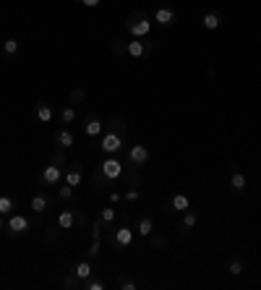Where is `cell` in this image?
<instances>
[{
    "mask_svg": "<svg viewBox=\"0 0 261 290\" xmlns=\"http://www.w3.org/2000/svg\"><path fill=\"white\" fill-rule=\"evenodd\" d=\"M149 162V149L144 147V144H133V147H128V165H133V167H144Z\"/></svg>",
    "mask_w": 261,
    "mask_h": 290,
    "instance_id": "cell-9",
    "label": "cell"
},
{
    "mask_svg": "<svg viewBox=\"0 0 261 290\" xmlns=\"http://www.w3.org/2000/svg\"><path fill=\"white\" fill-rule=\"evenodd\" d=\"M196 225H198V215H196V209H186V212H183V220L178 222V230H180L183 235H186V233H191V230H193Z\"/></svg>",
    "mask_w": 261,
    "mask_h": 290,
    "instance_id": "cell-14",
    "label": "cell"
},
{
    "mask_svg": "<svg viewBox=\"0 0 261 290\" xmlns=\"http://www.w3.org/2000/svg\"><path fill=\"white\" fill-rule=\"evenodd\" d=\"M201 24H204V29H217L222 24V16L220 13H206V16L201 19Z\"/></svg>",
    "mask_w": 261,
    "mask_h": 290,
    "instance_id": "cell-28",
    "label": "cell"
},
{
    "mask_svg": "<svg viewBox=\"0 0 261 290\" xmlns=\"http://www.w3.org/2000/svg\"><path fill=\"white\" fill-rule=\"evenodd\" d=\"M60 287H63V290H84V280H81L76 272L68 269V274L60 280Z\"/></svg>",
    "mask_w": 261,
    "mask_h": 290,
    "instance_id": "cell-19",
    "label": "cell"
},
{
    "mask_svg": "<svg viewBox=\"0 0 261 290\" xmlns=\"http://www.w3.org/2000/svg\"><path fill=\"white\" fill-rule=\"evenodd\" d=\"M6 230L11 235H24L32 230V220H29L26 215H19V212H11L8 220H6Z\"/></svg>",
    "mask_w": 261,
    "mask_h": 290,
    "instance_id": "cell-3",
    "label": "cell"
},
{
    "mask_svg": "<svg viewBox=\"0 0 261 290\" xmlns=\"http://www.w3.org/2000/svg\"><path fill=\"white\" fill-rule=\"evenodd\" d=\"M120 178H126V186L128 188H139L141 183H144V178H141V173H139V167H123V175Z\"/></svg>",
    "mask_w": 261,
    "mask_h": 290,
    "instance_id": "cell-16",
    "label": "cell"
},
{
    "mask_svg": "<svg viewBox=\"0 0 261 290\" xmlns=\"http://www.w3.org/2000/svg\"><path fill=\"white\" fill-rule=\"evenodd\" d=\"M58 225L63 227V230H71V227H76V215H73V209H63L58 215Z\"/></svg>",
    "mask_w": 261,
    "mask_h": 290,
    "instance_id": "cell-24",
    "label": "cell"
},
{
    "mask_svg": "<svg viewBox=\"0 0 261 290\" xmlns=\"http://www.w3.org/2000/svg\"><path fill=\"white\" fill-rule=\"evenodd\" d=\"M53 141H55L58 149H66V152H68V149L73 147V141H76V136H73L71 128H58L55 136H53Z\"/></svg>",
    "mask_w": 261,
    "mask_h": 290,
    "instance_id": "cell-11",
    "label": "cell"
},
{
    "mask_svg": "<svg viewBox=\"0 0 261 290\" xmlns=\"http://www.w3.org/2000/svg\"><path fill=\"white\" fill-rule=\"evenodd\" d=\"M0 230H6V220H3V215H0Z\"/></svg>",
    "mask_w": 261,
    "mask_h": 290,
    "instance_id": "cell-45",
    "label": "cell"
},
{
    "mask_svg": "<svg viewBox=\"0 0 261 290\" xmlns=\"http://www.w3.org/2000/svg\"><path fill=\"white\" fill-rule=\"evenodd\" d=\"M126 32H128L133 39L149 37V32H151V19H149V13H144V11H131L128 19H126Z\"/></svg>",
    "mask_w": 261,
    "mask_h": 290,
    "instance_id": "cell-1",
    "label": "cell"
},
{
    "mask_svg": "<svg viewBox=\"0 0 261 290\" xmlns=\"http://www.w3.org/2000/svg\"><path fill=\"white\" fill-rule=\"evenodd\" d=\"M110 202H113V204L120 202V194H118V191H110Z\"/></svg>",
    "mask_w": 261,
    "mask_h": 290,
    "instance_id": "cell-44",
    "label": "cell"
},
{
    "mask_svg": "<svg viewBox=\"0 0 261 290\" xmlns=\"http://www.w3.org/2000/svg\"><path fill=\"white\" fill-rule=\"evenodd\" d=\"M110 50H113V55H123V53L128 50V42H123V39H113Z\"/></svg>",
    "mask_w": 261,
    "mask_h": 290,
    "instance_id": "cell-36",
    "label": "cell"
},
{
    "mask_svg": "<svg viewBox=\"0 0 261 290\" xmlns=\"http://www.w3.org/2000/svg\"><path fill=\"white\" fill-rule=\"evenodd\" d=\"M34 118L39 120V123H50V120L55 118L53 105H50V102H44V100H39V102L34 105Z\"/></svg>",
    "mask_w": 261,
    "mask_h": 290,
    "instance_id": "cell-15",
    "label": "cell"
},
{
    "mask_svg": "<svg viewBox=\"0 0 261 290\" xmlns=\"http://www.w3.org/2000/svg\"><path fill=\"white\" fill-rule=\"evenodd\" d=\"M165 209L170 212V215H183L186 209H191V199H188L186 194H175L173 199L165 204Z\"/></svg>",
    "mask_w": 261,
    "mask_h": 290,
    "instance_id": "cell-10",
    "label": "cell"
},
{
    "mask_svg": "<svg viewBox=\"0 0 261 290\" xmlns=\"http://www.w3.org/2000/svg\"><path fill=\"white\" fill-rule=\"evenodd\" d=\"M99 254V238H94V240H91V246H89V251H86V256L91 259V256H97Z\"/></svg>",
    "mask_w": 261,
    "mask_h": 290,
    "instance_id": "cell-40",
    "label": "cell"
},
{
    "mask_svg": "<svg viewBox=\"0 0 261 290\" xmlns=\"http://www.w3.org/2000/svg\"><path fill=\"white\" fill-rule=\"evenodd\" d=\"M99 220H102V225L110 227V225L118 220V212H115V209H110V207H105V209H99Z\"/></svg>",
    "mask_w": 261,
    "mask_h": 290,
    "instance_id": "cell-27",
    "label": "cell"
},
{
    "mask_svg": "<svg viewBox=\"0 0 261 290\" xmlns=\"http://www.w3.org/2000/svg\"><path fill=\"white\" fill-rule=\"evenodd\" d=\"M123 147H126V136H120L115 131H107L102 136V141H99V149L105 152V155H118Z\"/></svg>",
    "mask_w": 261,
    "mask_h": 290,
    "instance_id": "cell-4",
    "label": "cell"
},
{
    "mask_svg": "<svg viewBox=\"0 0 261 290\" xmlns=\"http://www.w3.org/2000/svg\"><path fill=\"white\" fill-rule=\"evenodd\" d=\"M154 21H157L160 26L175 24V11H173V8H157V11H154Z\"/></svg>",
    "mask_w": 261,
    "mask_h": 290,
    "instance_id": "cell-21",
    "label": "cell"
},
{
    "mask_svg": "<svg viewBox=\"0 0 261 290\" xmlns=\"http://www.w3.org/2000/svg\"><path fill=\"white\" fill-rule=\"evenodd\" d=\"M120 290H136V282L133 280H128V277H118V282H115Z\"/></svg>",
    "mask_w": 261,
    "mask_h": 290,
    "instance_id": "cell-38",
    "label": "cell"
},
{
    "mask_svg": "<svg viewBox=\"0 0 261 290\" xmlns=\"http://www.w3.org/2000/svg\"><path fill=\"white\" fill-rule=\"evenodd\" d=\"M42 230H44V240L53 243V240H58V238H60L63 227H60V225H58V220H55V225H42Z\"/></svg>",
    "mask_w": 261,
    "mask_h": 290,
    "instance_id": "cell-25",
    "label": "cell"
},
{
    "mask_svg": "<svg viewBox=\"0 0 261 290\" xmlns=\"http://www.w3.org/2000/svg\"><path fill=\"white\" fill-rule=\"evenodd\" d=\"M126 53L131 58H146L151 53V42H146V37L144 39H133V42H128V50Z\"/></svg>",
    "mask_w": 261,
    "mask_h": 290,
    "instance_id": "cell-12",
    "label": "cell"
},
{
    "mask_svg": "<svg viewBox=\"0 0 261 290\" xmlns=\"http://www.w3.org/2000/svg\"><path fill=\"white\" fill-rule=\"evenodd\" d=\"M81 102H86V91L84 89H73L71 97H68V105H81Z\"/></svg>",
    "mask_w": 261,
    "mask_h": 290,
    "instance_id": "cell-33",
    "label": "cell"
},
{
    "mask_svg": "<svg viewBox=\"0 0 261 290\" xmlns=\"http://www.w3.org/2000/svg\"><path fill=\"white\" fill-rule=\"evenodd\" d=\"M230 188L235 194H245V188H248V180H245V175L238 170V167H233V173H230Z\"/></svg>",
    "mask_w": 261,
    "mask_h": 290,
    "instance_id": "cell-17",
    "label": "cell"
},
{
    "mask_svg": "<svg viewBox=\"0 0 261 290\" xmlns=\"http://www.w3.org/2000/svg\"><path fill=\"white\" fill-rule=\"evenodd\" d=\"M53 207V196L47 191H37L32 196V202H29V209H34V215H44Z\"/></svg>",
    "mask_w": 261,
    "mask_h": 290,
    "instance_id": "cell-8",
    "label": "cell"
},
{
    "mask_svg": "<svg viewBox=\"0 0 261 290\" xmlns=\"http://www.w3.org/2000/svg\"><path fill=\"white\" fill-rule=\"evenodd\" d=\"M91 183H94V191H97V194H102V191L110 188V183H113V180H107V178H105V173H102V167L97 165L94 170H91Z\"/></svg>",
    "mask_w": 261,
    "mask_h": 290,
    "instance_id": "cell-18",
    "label": "cell"
},
{
    "mask_svg": "<svg viewBox=\"0 0 261 290\" xmlns=\"http://www.w3.org/2000/svg\"><path fill=\"white\" fill-rule=\"evenodd\" d=\"M99 167H102V173H105L107 180H118V178L123 175V162H120L118 157H113V155H107V157L99 162Z\"/></svg>",
    "mask_w": 261,
    "mask_h": 290,
    "instance_id": "cell-5",
    "label": "cell"
},
{
    "mask_svg": "<svg viewBox=\"0 0 261 290\" xmlns=\"http://www.w3.org/2000/svg\"><path fill=\"white\" fill-rule=\"evenodd\" d=\"M81 6H86V8H97L99 6V0H79Z\"/></svg>",
    "mask_w": 261,
    "mask_h": 290,
    "instance_id": "cell-42",
    "label": "cell"
},
{
    "mask_svg": "<svg viewBox=\"0 0 261 290\" xmlns=\"http://www.w3.org/2000/svg\"><path fill=\"white\" fill-rule=\"evenodd\" d=\"M105 128L107 131H115L120 136H128V126H126V120H123L120 115H110V120L105 123Z\"/></svg>",
    "mask_w": 261,
    "mask_h": 290,
    "instance_id": "cell-20",
    "label": "cell"
},
{
    "mask_svg": "<svg viewBox=\"0 0 261 290\" xmlns=\"http://www.w3.org/2000/svg\"><path fill=\"white\" fill-rule=\"evenodd\" d=\"M227 272L235 274V277H238V274H243V262H240V259H230V262H227Z\"/></svg>",
    "mask_w": 261,
    "mask_h": 290,
    "instance_id": "cell-35",
    "label": "cell"
},
{
    "mask_svg": "<svg viewBox=\"0 0 261 290\" xmlns=\"http://www.w3.org/2000/svg\"><path fill=\"white\" fill-rule=\"evenodd\" d=\"M102 128H105V123H102V118H99L97 113H89V115L84 118V131H86V136H99Z\"/></svg>",
    "mask_w": 261,
    "mask_h": 290,
    "instance_id": "cell-13",
    "label": "cell"
},
{
    "mask_svg": "<svg viewBox=\"0 0 261 290\" xmlns=\"http://www.w3.org/2000/svg\"><path fill=\"white\" fill-rule=\"evenodd\" d=\"M68 269H71V272H76V274H79L81 280H86V277H91V274H94V269H91V264H89V259H84V262H76V264H71Z\"/></svg>",
    "mask_w": 261,
    "mask_h": 290,
    "instance_id": "cell-23",
    "label": "cell"
},
{
    "mask_svg": "<svg viewBox=\"0 0 261 290\" xmlns=\"http://www.w3.org/2000/svg\"><path fill=\"white\" fill-rule=\"evenodd\" d=\"M136 233H139V235H144V238H149L151 233H154V220H151L149 215L139 217V222H136Z\"/></svg>",
    "mask_w": 261,
    "mask_h": 290,
    "instance_id": "cell-22",
    "label": "cell"
},
{
    "mask_svg": "<svg viewBox=\"0 0 261 290\" xmlns=\"http://www.w3.org/2000/svg\"><path fill=\"white\" fill-rule=\"evenodd\" d=\"M13 209H16V202H13L11 196H0V215L6 217V215H11Z\"/></svg>",
    "mask_w": 261,
    "mask_h": 290,
    "instance_id": "cell-29",
    "label": "cell"
},
{
    "mask_svg": "<svg viewBox=\"0 0 261 290\" xmlns=\"http://www.w3.org/2000/svg\"><path fill=\"white\" fill-rule=\"evenodd\" d=\"M118 220H120V225H123V222H128V212H126V209L118 212Z\"/></svg>",
    "mask_w": 261,
    "mask_h": 290,
    "instance_id": "cell-43",
    "label": "cell"
},
{
    "mask_svg": "<svg viewBox=\"0 0 261 290\" xmlns=\"http://www.w3.org/2000/svg\"><path fill=\"white\" fill-rule=\"evenodd\" d=\"M149 243H151V249H165V246H167V238L160 235V233H151V235H149Z\"/></svg>",
    "mask_w": 261,
    "mask_h": 290,
    "instance_id": "cell-34",
    "label": "cell"
},
{
    "mask_svg": "<svg viewBox=\"0 0 261 290\" xmlns=\"http://www.w3.org/2000/svg\"><path fill=\"white\" fill-rule=\"evenodd\" d=\"M73 120H76V110L71 108V105H68V108H63V110H60V123H66V126H71Z\"/></svg>",
    "mask_w": 261,
    "mask_h": 290,
    "instance_id": "cell-32",
    "label": "cell"
},
{
    "mask_svg": "<svg viewBox=\"0 0 261 290\" xmlns=\"http://www.w3.org/2000/svg\"><path fill=\"white\" fill-rule=\"evenodd\" d=\"M133 238H136V233H133V227L131 225H126L123 222L118 230H113V235L107 238L110 240V246H113V251H126V249H131V243H133Z\"/></svg>",
    "mask_w": 261,
    "mask_h": 290,
    "instance_id": "cell-2",
    "label": "cell"
},
{
    "mask_svg": "<svg viewBox=\"0 0 261 290\" xmlns=\"http://www.w3.org/2000/svg\"><path fill=\"white\" fill-rule=\"evenodd\" d=\"M81 180H84V167L81 162H71L66 165V170H63V183H68V186H81Z\"/></svg>",
    "mask_w": 261,
    "mask_h": 290,
    "instance_id": "cell-7",
    "label": "cell"
},
{
    "mask_svg": "<svg viewBox=\"0 0 261 290\" xmlns=\"http://www.w3.org/2000/svg\"><path fill=\"white\" fill-rule=\"evenodd\" d=\"M123 196H126V199H128V202H139V196H141V194H139V191H136V188H128V191H126V194H123Z\"/></svg>",
    "mask_w": 261,
    "mask_h": 290,
    "instance_id": "cell-41",
    "label": "cell"
},
{
    "mask_svg": "<svg viewBox=\"0 0 261 290\" xmlns=\"http://www.w3.org/2000/svg\"><path fill=\"white\" fill-rule=\"evenodd\" d=\"M58 196L63 202H71L73 199V186H68V183H63V186H60V191H58Z\"/></svg>",
    "mask_w": 261,
    "mask_h": 290,
    "instance_id": "cell-37",
    "label": "cell"
},
{
    "mask_svg": "<svg viewBox=\"0 0 261 290\" xmlns=\"http://www.w3.org/2000/svg\"><path fill=\"white\" fill-rule=\"evenodd\" d=\"M73 215H76V227H84L86 225V215L81 209H73Z\"/></svg>",
    "mask_w": 261,
    "mask_h": 290,
    "instance_id": "cell-39",
    "label": "cell"
},
{
    "mask_svg": "<svg viewBox=\"0 0 261 290\" xmlns=\"http://www.w3.org/2000/svg\"><path fill=\"white\" fill-rule=\"evenodd\" d=\"M19 53V39H6V44H3V55L6 58H13Z\"/></svg>",
    "mask_w": 261,
    "mask_h": 290,
    "instance_id": "cell-31",
    "label": "cell"
},
{
    "mask_svg": "<svg viewBox=\"0 0 261 290\" xmlns=\"http://www.w3.org/2000/svg\"><path fill=\"white\" fill-rule=\"evenodd\" d=\"M50 162H53V165H58V167H66V165H68L66 149H55V152H53V157H50Z\"/></svg>",
    "mask_w": 261,
    "mask_h": 290,
    "instance_id": "cell-30",
    "label": "cell"
},
{
    "mask_svg": "<svg viewBox=\"0 0 261 290\" xmlns=\"http://www.w3.org/2000/svg\"><path fill=\"white\" fill-rule=\"evenodd\" d=\"M63 170L66 167H58V165H47L42 170V175H39V186H58L60 180H63Z\"/></svg>",
    "mask_w": 261,
    "mask_h": 290,
    "instance_id": "cell-6",
    "label": "cell"
},
{
    "mask_svg": "<svg viewBox=\"0 0 261 290\" xmlns=\"http://www.w3.org/2000/svg\"><path fill=\"white\" fill-rule=\"evenodd\" d=\"M105 287H107V282L102 277H94V274L84 280V290H105Z\"/></svg>",
    "mask_w": 261,
    "mask_h": 290,
    "instance_id": "cell-26",
    "label": "cell"
}]
</instances>
